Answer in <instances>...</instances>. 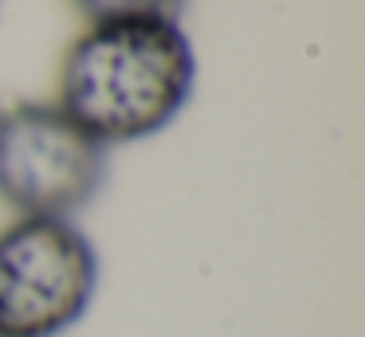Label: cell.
<instances>
[{
	"mask_svg": "<svg viewBox=\"0 0 365 337\" xmlns=\"http://www.w3.org/2000/svg\"><path fill=\"white\" fill-rule=\"evenodd\" d=\"M106 145L56 102L0 110V200L16 216L75 219L106 185Z\"/></svg>",
	"mask_w": 365,
	"mask_h": 337,
	"instance_id": "3957f363",
	"label": "cell"
},
{
	"mask_svg": "<svg viewBox=\"0 0 365 337\" xmlns=\"http://www.w3.org/2000/svg\"><path fill=\"white\" fill-rule=\"evenodd\" d=\"M98 294V251L75 219L16 216L0 227V337H63Z\"/></svg>",
	"mask_w": 365,
	"mask_h": 337,
	"instance_id": "7a4b0ae2",
	"label": "cell"
},
{
	"mask_svg": "<svg viewBox=\"0 0 365 337\" xmlns=\"http://www.w3.org/2000/svg\"><path fill=\"white\" fill-rule=\"evenodd\" d=\"M192 86L197 51L177 20H106L63 51L56 106L110 149L169 130Z\"/></svg>",
	"mask_w": 365,
	"mask_h": 337,
	"instance_id": "6da1fadb",
	"label": "cell"
},
{
	"mask_svg": "<svg viewBox=\"0 0 365 337\" xmlns=\"http://www.w3.org/2000/svg\"><path fill=\"white\" fill-rule=\"evenodd\" d=\"M87 24L106 20H177L185 0H71Z\"/></svg>",
	"mask_w": 365,
	"mask_h": 337,
	"instance_id": "277c9868",
	"label": "cell"
}]
</instances>
